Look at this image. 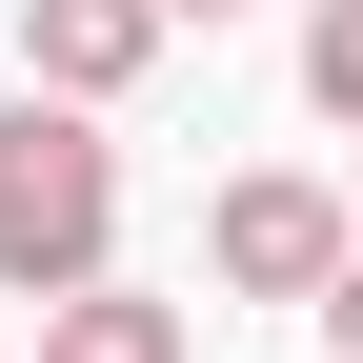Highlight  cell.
Returning <instances> with one entry per match:
<instances>
[{
  "label": "cell",
  "mask_w": 363,
  "mask_h": 363,
  "mask_svg": "<svg viewBox=\"0 0 363 363\" xmlns=\"http://www.w3.org/2000/svg\"><path fill=\"white\" fill-rule=\"evenodd\" d=\"M81 283H121V142L81 101H0V303H81Z\"/></svg>",
  "instance_id": "obj_1"
},
{
  "label": "cell",
  "mask_w": 363,
  "mask_h": 363,
  "mask_svg": "<svg viewBox=\"0 0 363 363\" xmlns=\"http://www.w3.org/2000/svg\"><path fill=\"white\" fill-rule=\"evenodd\" d=\"M343 262H363V222H343V182H303V162H242L202 202V283L222 303H323Z\"/></svg>",
  "instance_id": "obj_2"
},
{
  "label": "cell",
  "mask_w": 363,
  "mask_h": 363,
  "mask_svg": "<svg viewBox=\"0 0 363 363\" xmlns=\"http://www.w3.org/2000/svg\"><path fill=\"white\" fill-rule=\"evenodd\" d=\"M0 40H21L40 101L121 121V101H142V61H162V0H0Z\"/></svg>",
  "instance_id": "obj_3"
},
{
  "label": "cell",
  "mask_w": 363,
  "mask_h": 363,
  "mask_svg": "<svg viewBox=\"0 0 363 363\" xmlns=\"http://www.w3.org/2000/svg\"><path fill=\"white\" fill-rule=\"evenodd\" d=\"M40 363H202V323L162 283H81V303H40Z\"/></svg>",
  "instance_id": "obj_4"
},
{
  "label": "cell",
  "mask_w": 363,
  "mask_h": 363,
  "mask_svg": "<svg viewBox=\"0 0 363 363\" xmlns=\"http://www.w3.org/2000/svg\"><path fill=\"white\" fill-rule=\"evenodd\" d=\"M303 101L363 142V0H303Z\"/></svg>",
  "instance_id": "obj_5"
},
{
  "label": "cell",
  "mask_w": 363,
  "mask_h": 363,
  "mask_svg": "<svg viewBox=\"0 0 363 363\" xmlns=\"http://www.w3.org/2000/svg\"><path fill=\"white\" fill-rule=\"evenodd\" d=\"M323 343H343V363H363V262H343V283H323Z\"/></svg>",
  "instance_id": "obj_6"
},
{
  "label": "cell",
  "mask_w": 363,
  "mask_h": 363,
  "mask_svg": "<svg viewBox=\"0 0 363 363\" xmlns=\"http://www.w3.org/2000/svg\"><path fill=\"white\" fill-rule=\"evenodd\" d=\"M182 21H202V40H222V21H262V0H162V40H182Z\"/></svg>",
  "instance_id": "obj_7"
},
{
  "label": "cell",
  "mask_w": 363,
  "mask_h": 363,
  "mask_svg": "<svg viewBox=\"0 0 363 363\" xmlns=\"http://www.w3.org/2000/svg\"><path fill=\"white\" fill-rule=\"evenodd\" d=\"M343 222H363V182H343Z\"/></svg>",
  "instance_id": "obj_8"
}]
</instances>
